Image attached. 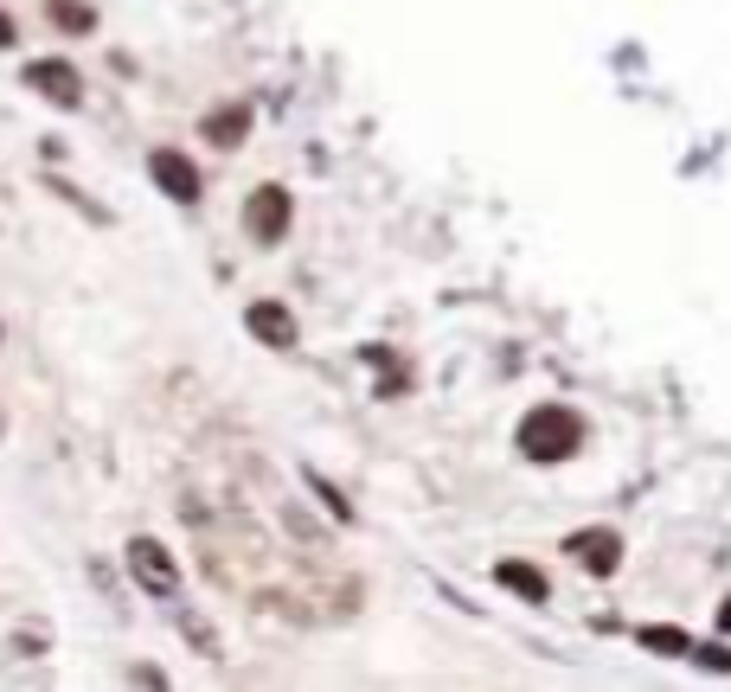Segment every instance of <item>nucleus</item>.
I'll use <instances>...</instances> for the list:
<instances>
[{
	"label": "nucleus",
	"instance_id": "f257e3e1",
	"mask_svg": "<svg viewBox=\"0 0 731 692\" xmlns=\"http://www.w3.org/2000/svg\"><path fill=\"white\" fill-rule=\"evenodd\" d=\"M577 442H584V423H577L565 405L526 410V423H520V456L526 461H565V456H577Z\"/></svg>",
	"mask_w": 731,
	"mask_h": 692
},
{
	"label": "nucleus",
	"instance_id": "f03ea898",
	"mask_svg": "<svg viewBox=\"0 0 731 692\" xmlns=\"http://www.w3.org/2000/svg\"><path fill=\"white\" fill-rule=\"evenodd\" d=\"M244 231L257 237V244H276L289 231V193L283 186H257L251 193V205H244Z\"/></svg>",
	"mask_w": 731,
	"mask_h": 692
},
{
	"label": "nucleus",
	"instance_id": "7ed1b4c3",
	"mask_svg": "<svg viewBox=\"0 0 731 692\" xmlns=\"http://www.w3.org/2000/svg\"><path fill=\"white\" fill-rule=\"evenodd\" d=\"M565 552H572V558L584 564L591 577H610V571L623 564V538L610 533V526H591V533H572V538H565Z\"/></svg>",
	"mask_w": 731,
	"mask_h": 692
},
{
	"label": "nucleus",
	"instance_id": "20e7f679",
	"mask_svg": "<svg viewBox=\"0 0 731 692\" xmlns=\"http://www.w3.org/2000/svg\"><path fill=\"white\" fill-rule=\"evenodd\" d=\"M129 571L142 577V589H155V596H174V589H181V571H174V558L160 552V538H135Z\"/></svg>",
	"mask_w": 731,
	"mask_h": 692
},
{
	"label": "nucleus",
	"instance_id": "39448f33",
	"mask_svg": "<svg viewBox=\"0 0 731 692\" xmlns=\"http://www.w3.org/2000/svg\"><path fill=\"white\" fill-rule=\"evenodd\" d=\"M148 167H155V179H160V193H167V199H181V205L199 199V167H193L181 148H155Z\"/></svg>",
	"mask_w": 731,
	"mask_h": 692
},
{
	"label": "nucleus",
	"instance_id": "423d86ee",
	"mask_svg": "<svg viewBox=\"0 0 731 692\" xmlns=\"http://www.w3.org/2000/svg\"><path fill=\"white\" fill-rule=\"evenodd\" d=\"M27 84H32V90H39L46 103H65V109L84 97V77L71 71L65 58H39V65H27Z\"/></svg>",
	"mask_w": 731,
	"mask_h": 692
},
{
	"label": "nucleus",
	"instance_id": "0eeeda50",
	"mask_svg": "<svg viewBox=\"0 0 731 692\" xmlns=\"http://www.w3.org/2000/svg\"><path fill=\"white\" fill-rule=\"evenodd\" d=\"M251 333H257L263 347L289 353V347H295V314H289L283 302H257V308H251Z\"/></svg>",
	"mask_w": 731,
	"mask_h": 692
},
{
	"label": "nucleus",
	"instance_id": "6e6552de",
	"mask_svg": "<svg viewBox=\"0 0 731 692\" xmlns=\"http://www.w3.org/2000/svg\"><path fill=\"white\" fill-rule=\"evenodd\" d=\"M244 135H251V103H225V109H212L206 116V142L212 148H244Z\"/></svg>",
	"mask_w": 731,
	"mask_h": 692
},
{
	"label": "nucleus",
	"instance_id": "1a4fd4ad",
	"mask_svg": "<svg viewBox=\"0 0 731 692\" xmlns=\"http://www.w3.org/2000/svg\"><path fill=\"white\" fill-rule=\"evenodd\" d=\"M495 577H500V584H507V589H520L526 603H546V577H539L533 564H500Z\"/></svg>",
	"mask_w": 731,
	"mask_h": 692
},
{
	"label": "nucleus",
	"instance_id": "9d476101",
	"mask_svg": "<svg viewBox=\"0 0 731 692\" xmlns=\"http://www.w3.org/2000/svg\"><path fill=\"white\" fill-rule=\"evenodd\" d=\"M642 641H649L654 654H686V647H693V641L680 635V628H642Z\"/></svg>",
	"mask_w": 731,
	"mask_h": 692
},
{
	"label": "nucleus",
	"instance_id": "9b49d317",
	"mask_svg": "<svg viewBox=\"0 0 731 692\" xmlns=\"http://www.w3.org/2000/svg\"><path fill=\"white\" fill-rule=\"evenodd\" d=\"M52 20L71 26V32H84V26H90V7H78V0H52Z\"/></svg>",
	"mask_w": 731,
	"mask_h": 692
},
{
	"label": "nucleus",
	"instance_id": "f8f14e48",
	"mask_svg": "<svg viewBox=\"0 0 731 692\" xmlns=\"http://www.w3.org/2000/svg\"><path fill=\"white\" fill-rule=\"evenodd\" d=\"M0 46H13V20L7 13H0Z\"/></svg>",
	"mask_w": 731,
	"mask_h": 692
},
{
	"label": "nucleus",
	"instance_id": "ddd939ff",
	"mask_svg": "<svg viewBox=\"0 0 731 692\" xmlns=\"http://www.w3.org/2000/svg\"><path fill=\"white\" fill-rule=\"evenodd\" d=\"M719 622H725V628H731V603H725V610H719Z\"/></svg>",
	"mask_w": 731,
	"mask_h": 692
}]
</instances>
